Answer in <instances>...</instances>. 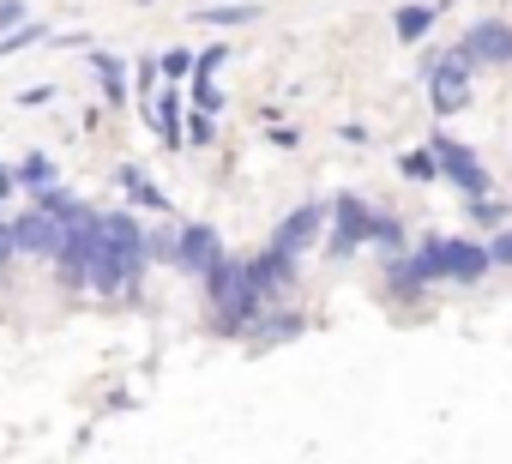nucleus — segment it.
Masks as SVG:
<instances>
[{
    "label": "nucleus",
    "instance_id": "f257e3e1",
    "mask_svg": "<svg viewBox=\"0 0 512 464\" xmlns=\"http://www.w3.org/2000/svg\"><path fill=\"white\" fill-rule=\"evenodd\" d=\"M145 266H151V254H145V223L133 211H97V254H91L85 290L121 296L127 284H139Z\"/></svg>",
    "mask_w": 512,
    "mask_h": 464
},
{
    "label": "nucleus",
    "instance_id": "f03ea898",
    "mask_svg": "<svg viewBox=\"0 0 512 464\" xmlns=\"http://www.w3.org/2000/svg\"><path fill=\"white\" fill-rule=\"evenodd\" d=\"M199 290H205V326L217 332V338H241V332H253V320L266 314V296L247 284V260H217L205 278H199Z\"/></svg>",
    "mask_w": 512,
    "mask_h": 464
},
{
    "label": "nucleus",
    "instance_id": "7ed1b4c3",
    "mask_svg": "<svg viewBox=\"0 0 512 464\" xmlns=\"http://www.w3.org/2000/svg\"><path fill=\"white\" fill-rule=\"evenodd\" d=\"M422 284H482L494 266H488V248L470 242V236H422L410 248Z\"/></svg>",
    "mask_w": 512,
    "mask_h": 464
},
{
    "label": "nucleus",
    "instance_id": "20e7f679",
    "mask_svg": "<svg viewBox=\"0 0 512 464\" xmlns=\"http://www.w3.org/2000/svg\"><path fill=\"white\" fill-rule=\"evenodd\" d=\"M470 79H476V67H470V55H464L458 43H452V49H434V55L422 61V85H428L434 115L470 109Z\"/></svg>",
    "mask_w": 512,
    "mask_h": 464
},
{
    "label": "nucleus",
    "instance_id": "39448f33",
    "mask_svg": "<svg viewBox=\"0 0 512 464\" xmlns=\"http://www.w3.org/2000/svg\"><path fill=\"white\" fill-rule=\"evenodd\" d=\"M428 151H434V163H440V181L446 187H458L464 199H482V193H494V175H488V163L458 139V133H446V127H434L428 139H422Z\"/></svg>",
    "mask_w": 512,
    "mask_h": 464
},
{
    "label": "nucleus",
    "instance_id": "423d86ee",
    "mask_svg": "<svg viewBox=\"0 0 512 464\" xmlns=\"http://www.w3.org/2000/svg\"><path fill=\"white\" fill-rule=\"evenodd\" d=\"M368 223H374V205L362 193H338L326 205V254L332 260H350L368 248Z\"/></svg>",
    "mask_w": 512,
    "mask_h": 464
},
{
    "label": "nucleus",
    "instance_id": "0eeeda50",
    "mask_svg": "<svg viewBox=\"0 0 512 464\" xmlns=\"http://www.w3.org/2000/svg\"><path fill=\"white\" fill-rule=\"evenodd\" d=\"M314 242H326V205H320V199H302L296 211H284V217H278V229H272V242H266V248L296 254V260H302Z\"/></svg>",
    "mask_w": 512,
    "mask_h": 464
},
{
    "label": "nucleus",
    "instance_id": "6e6552de",
    "mask_svg": "<svg viewBox=\"0 0 512 464\" xmlns=\"http://www.w3.org/2000/svg\"><path fill=\"white\" fill-rule=\"evenodd\" d=\"M217 260H223V236H217L211 223H181V229H175V272H181V278L199 284Z\"/></svg>",
    "mask_w": 512,
    "mask_h": 464
},
{
    "label": "nucleus",
    "instance_id": "1a4fd4ad",
    "mask_svg": "<svg viewBox=\"0 0 512 464\" xmlns=\"http://www.w3.org/2000/svg\"><path fill=\"white\" fill-rule=\"evenodd\" d=\"M247 284L272 302H284L296 290V254H278V248H260V254H247Z\"/></svg>",
    "mask_w": 512,
    "mask_h": 464
},
{
    "label": "nucleus",
    "instance_id": "9d476101",
    "mask_svg": "<svg viewBox=\"0 0 512 464\" xmlns=\"http://www.w3.org/2000/svg\"><path fill=\"white\" fill-rule=\"evenodd\" d=\"M458 49L470 55V67H512V25L506 19H476Z\"/></svg>",
    "mask_w": 512,
    "mask_h": 464
},
{
    "label": "nucleus",
    "instance_id": "9b49d317",
    "mask_svg": "<svg viewBox=\"0 0 512 464\" xmlns=\"http://www.w3.org/2000/svg\"><path fill=\"white\" fill-rule=\"evenodd\" d=\"M13 242H19V254H31V260H55V254H61V223L31 205L25 217H13Z\"/></svg>",
    "mask_w": 512,
    "mask_h": 464
},
{
    "label": "nucleus",
    "instance_id": "f8f14e48",
    "mask_svg": "<svg viewBox=\"0 0 512 464\" xmlns=\"http://www.w3.org/2000/svg\"><path fill=\"white\" fill-rule=\"evenodd\" d=\"M145 121H151V133L169 145V151H181V121H187V91L181 85H163L151 103H145Z\"/></svg>",
    "mask_w": 512,
    "mask_h": 464
},
{
    "label": "nucleus",
    "instance_id": "ddd939ff",
    "mask_svg": "<svg viewBox=\"0 0 512 464\" xmlns=\"http://www.w3.org/2000/svg\"><path fill=\"white\" fill-rule=\"evenodd\" d=\"M115 181H121V193H127V211H151V217H169V193L139 169V163H121L115 169Z\"/></svg>",
    "mask_w": 512,
    "mask_h": 464
},
{
    "label": "nucleus",
    "instance_id": "4468645a",
    "mask_svg": "<svg viewBox=\"0 0 512 464\" xmlns=\"http://www.w3.org/2000/svg\"><path fill=\"white\" fill-rule=\"evenodd\" d=\"M368 248H374L380 260L410 254V229H404V217H398V211H374V223H368Z\"/></svg>",
    "mask_w": 512,
    "mask_h": 464
},
{
    "label": "nucleus",
    "instance_id": "2eb2a0df",
    "mask_svg": "<svg viewBox=\"0 0 512 464\" xmlns=\"http://www.w3.org/2000/svg\"><path fill=\"white\" fill-rule=\"evenodd\" d=\"M302 332H308V314H296V308H266L253 320V344H290Z\"/></svg>",
    "mask_w": 512,
    "mask_h": 464
},
{
    "label": "nucleus",
    "instance_id": "dca6fc26",
    "mask_svg": "<svg viewBox=\"0 0 512 464\" xmlns=\"http://www.w3.org/2000/svg\"><path fill=\"white\" fill-rule=\"evenodd\" d=\"M91 73H97V85H103V103H109V109H121V103L133 97L121 55H109V49H91Z\"/></svg>",
    "mask_w": 512,
    "mask_h": 464
},
{
    "label": "nucleus",
    "instance_id": "f3484780",
    "mask_svg": "<svg viewBox=\"0 0 512 464\" xmlns=\"http://www.w3.org/2000/svg\"><path fill=\"white\" fill-rule=\"evenodd\" d=\"M440 25V13H434V0H404V7L392 13V31H398V43H428V31Z\"/></svg>",
    "mask_w": 512,
    "mask_h": 464
},
{
    "label": "nucleus",
    "instance_id": "a211bd4d",
    "mask_svg": "<svg viewBox=\"0 0 512 464\" xmlns=\"http://www.w3.org/2000/svg\"><path fill=\"white\" fill-rule=\"evenodd\" d=\"M260 19V7L253 0H223V7H193V25L205 31H235V25H253Z\"/></svg>",
    "mask_w": 512,
    "mask_h": 464
},
{
    "label": "nucleus",
    "instance_id": "6ab92c4d",
    "mask_svg": "<svg viewBox=\"0 0 512 464\" xmlns=\"http://www.w3.org/2000/svg\"><path fill=\"white\" fill-rule=\"evenodd\" d=\"M464 217L482 229V236H494V229H506L512 223V199H500V193H482V199H464Z\"/></svg>",
    "mask_w": 512,
    "mask_h": 464
},
{
    "label": "nucleus",
    "instance_id": "aec40b11",
    "mask_svg": "<svg viewBox=\"0 0 512 464\" xmlns=\"http://www.w3.org/2000/svg\"><path fill=\"white\" fill-rule=\"evenodd\" d=\"M13 175H19V187H31V193L61 181V169H55V157H49V151H25V157L13 163Z\"/></svg>",
    "mask_w": 512,
    "mask_h": 464
},
{
    "label": "nucleus",
    "instance_id": "412c9836",
    "mask_svg": "<svg viewBox=\"0 0 512 464\" xmlns=\"http://www.w3.org/2000/svg\"><path fill=\"white\" fill-rule=\"evenodd\" d=\"M422 290H428V284H422V272H416V260H410V254L386 260V296L410 302V296H422Z\"/></svg>",
    "mask_w": 512,
    "mask_h": 464
},
{
    "label": "nucleus",
    "instance_id": "4be33fe9",
    "mask_svg": "<svg viewBox=\"0 0 512 464\" xmlns=\"http://www.w3.org/2000/svg\"><path fill=\"white\" fill-rule=\"evenodd\" d=\"M398 175H404L410 187H434V181H440V163H434L428 145H416V151H398Z\"/></svg>",
    "mask_w": 512,
    "mask_h": 464
},
{
    "label": "nucleus",
    "instance_id": "5701e85b",
    "mask_svg": "<svg viewBox=\"0 0 512 464\" xmlns=\"http://www.w3.org/2000/svg\"><path fill=\"white\" fill-rule=\"evenodd\" d=\"M49 37V25L43 19H25V25H13V31H0V61H13V55H25L31 43H43Z\"/></svg>",
    "mask_w": 512,
    "mask_h": 464
},
{
    "label": "nucleus",
    "instance_id": "b1692460",
    "mask_svg": "<svg viewBox=\"0 0 512 464\" xmlns=\"http://www.w3.org/2000/svg\"><path fill=\"white\" fill-rule=\"evenodd\" d=\"M181 145H193V151H211V145H217V115H199V109H187V121H181Z\"/></svg>",
    "mask_w": 512,
    "mask_h": 464
},
{
    "label": "nucleus",
    "instance_id": "393cba45",
    "mask_svg": "<svg viewBox=\"0 0 512 464\" xmlns=\"http://www.w3.org/2000/svg\"><path fill=\"white\" fill-rule=\"evenodd\" d=\"M187 109H199V115H217V109H223V91H217V79H199V73H193V85H187Z\"/></svg>",
    "mask_w": 512,
    "mask_h": 464
},
{
    "label": "nucleus",
    "instance_id": "a878e982",
    "mask_svg": "<svg viewBox=\"0 0 512 464\" xmlns=\"http://www.w3.org/2000/svg\"><path fill=\"white\" fill-rule=\"evenodd\" d=\"M145 254H151L157 266H175V229H169V223H151V229H145Z\"/></svg>",
    "mask_w": 512,
    "mask_h": 464
},
{
    "label": "nucleus",
    "instance_id": "bb28decb",
    "mask_svg": "<svg viewBox=\"0 0 512 464\" xmlns=\"http://www.w3.org/2000/svg\"><path fill=\"white\" fill-rule=\"evenodd\" d=\"M157 73H163V85L193 79V49H169V55H157Z\"/></svg>",
    "mask_w": 512,
    "mask_h": 464
},
{
    "label": "nucleus",
    "instance_id": "cd10ccee",
    "mask_svg": "<svg viewBox=\"0 0 512 464\" xmlns=\"http://www.w3.org/2000/svg\"><path fill=\"white\" fill-rule=\"evenodd\" d=\"M133 91H139V103H151V97L163 91V73H157V61H151V55L133 67Z\"/></svg>",
    "mask_w": 512,
    "mask_h": 464
},
{
    "label": "nucleus",
    "instance_id": "c85d7f7f",
    "mask_svg": "<svg viewBox=\"0 0 512 464\" xmlns=\"http://www.w3.org/2000/svg\"><path fill=\"white\" fill-rule=\"evenodd\" d=\"M482 248H488V266H500V272H512V223H506V229H494V236H488Z\"/></svg>",
    "mask_w": 512,
    "mask_h": 464
},
{
    "label": "nucleus",
    "instance_id": "c756f323",
    "mask_svg": "<svg viewBox=\"0 0 512 464\" xmlns=\"http://www.w3.org/2000/svg\"><path fill=\"white\" fill-rule=\"evenodd\" d=\"M223 61H229V43H205V49L193 55V73H199V79H217Z\"/></svg>",
    "mask_w": 512,
    "mask_h": 464
},
{
    "label": "nucleus",
    "instance_id": "7c9ffc66",
    "mask_svg": "<svg viewBox=\"0 0 512 464\" xmlns=\"http://www.w3.org/2000/svg\"><path fill=\"white\" fill-rule=\"evenodd\" d=\"M43 103H55V85H25L19 91V109H43Z\"/></svg>",
    "mask_w": 512,
    "mask_h": 464
},
{
    "label": "nucleus",
    "instance_id": "2f4dec72",
    "mask_svg": "<svg viewBox=\"0 0 512 464\" xmlns=\"http://www.w3.org/2000/svg\"><path fill=\"white\" fill-rule=\"evenodd\" d=\"M31 13H25V0H0V31H13V25H25Z\"/></svg>",
    "mask_w": 512,
    "mask_h": 464
},
{
    "label": "nucleus",
    "instance_id": "473e14b6",
    "mask_svg": "<svg viewBox=\"0 0 512 464\" xmlns=\"http://www.w3.org/2000/svg\"><path fill=\"white\" fill-rule=\"evenodd\" d=\"M19 260V242H13V217H0V266Z\"/></svg>",
    "mask_w": 512,
    "mask_h": 464
},
{
    "label": "nucleus",
    "instance_id": "72a5a7b5",
    "mask_svg": "<svg viewBox=\"0 0 512 464\" xmlns=\"http://www.w3.org/2000/svg\"><path fill=\"white\" fill-rule=\"evenodd\" d=\"M266 139H272V145H278V151H296V145H302V133H296V127H272V133H266Z\"/></svg>",
    "mask_w": 512,
    "mask_h": 464
},
{
    "label": "nucleus",
    "instance_id": "f704fd0d",
    "mask_svg": "<svg viewBox=\"0 0 512 464\" xmlns=\"http://www.w3.org/2000/svg\"><path fill=\"white\" fill-rule=\"evenodd\" d=\"M338 139H344V145H368V127H362V121H344Z\"/></svg>",
    "mask_w": 512,
    "mask_h": 464
},
{
    "label": "nucleus",
    "instance_id": "c9c22d12",
    "mask_svg": "<svg viewBox=\"0 0 512 464\" xmlns=\"http://www.w3.org/2000/svg\"><path fill=\"white\" fill-rule=\"evenodd\" d=\"M7 193H19V175H13L7 163H0V199H7Z\"/></svg>",
    "mask_w": 512,
    "mask_h": 464
},
{
    "label": "nucleus",
    "instance_id": "e433bc0d",
    "mask_svg": "<svg viewBox=\"0 0 512 464\" xmlns=\"http://www.w3.org/2000/svg\"><path fill=\"white\" fill-rule=\"evenodd\" d=\"M446 7H458V0H434V13H446Z\"/></svg>",
    "mask_w": 512,
    "mask_h": 464
},
{
    "label": "nucleus",
    "instance_id": "4c0bfd02",
    "mask_svg": "<svg viewBox=\"0 0 512 464\" xmlns=\"http://www.w3.org/2000/svg\"><path fill=\"white\" fill-rule=\"evenodd\" d=\"M139 7H151V0H139Z\"/></svg>",
    "mask_w": 512,
    "mask_h": 464
}]
</instances>
